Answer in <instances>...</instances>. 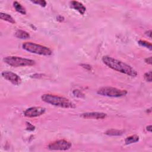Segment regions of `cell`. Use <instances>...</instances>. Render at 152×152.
I'll return each instance as SVG.
<instances>
[{"label": "cell", "mask_w": 152, "mask_h": 152, "mask_svg": "<svg viewBox=\"0 0 152 152\" xmlns=\"http://www.w3.org/2000/svg\"><path fill=\"white\" fill-rule=\"evenodd\" d=\"M2 76L7 80L11 82L14 85H19L22 83V78L15 73L11 71H6L2 73Z\"/></svg>", "instance_id": "obj_8"}, {"label": "cell", "mask_w": 152, "mask_h": 152, "mask_svg": "<svg viewBox=\"0 0 152 152\" xmlns=\"http://www.w3.org/2000/svg\"><path fill=\"white\" fill-rule=\"evenodd\" d=\"M102 61L111 69L131 77H136L137 72L128 64L109 56H104Z\"/></svg>", "instance_id": "obj_1"}, {"label": "cell", "mask_w": 152, "mask_h": 152, "mask_svg": "<svg viewBox=\"0 0 152 152\" xmlns=\"http://www.w3.org/2000/svg\"><path fill=\"white\" fill-rule=\"evenodd\" d=\"M13 6H14L15 10L18 12L20 13V14H24V15H25L26 14V11L25 8L18 1H14L13 3Z\"/></svg>", "instance_id": "obj_14"}, {"label": "cell", "mask_w": 152, "mask_h": 152, "mask_svg": "<svg viewBox=\"0 0 152 152\" xmlns=\"http://www.w3.org/2000/svg\"><path fill=\"white\" fill-rule=\"evenodd\" d=\"M43 102L63 108H75L76 105L69 99L51 94H44L41 96Z\"/></svg>", "instance_id": "obj_2"}, {"label": "cell", "mask_w": 152, "mask_h": 152, "mask_svg": "<svg viewBox=\"0 0 152 152\" xmlns=\"http://www.w3.org/2000/svg\"><path fill=\"white\" fill-rule=\"evenodd\" d=\"M145 62H146L147 64L151 65V57H148V58H146V59L145 60Z\"/></svg>", "instance_id": "obj_22"}, {"label": "cell", "mask_w": 152, "mask_h": 152, "mask_svg": "<svg viewBox=\"0 0 152 152\" xmlns=\"http://www.w3.org/2000/svg\"><path fill=\"white\" fill-rule=\"evenodd\" d=\"M72 146V144L65 140H60L50 143L48 147L50 150H67Z\"/></svg>", "instance_id": "obj_6"}, {"label": "cell", "mask_w": 152, "mask_h": 152, "mask_svg": "<svg viewBox=\"0 0 152 152\" xmlns=\"http://www.w3.org/2000/svg\"><path fill=\"white\" fill-rule=\"evenodd\" d=\"M139 44L142 46H144V47H146L147 48H148L150 50H151L152 49V46H151V44L150 43V42H148L146 41H142V40H140L139 41Z\"/></svg>", "instance_id": "obj_16"}, {"label": "cell", "mask_w": 152, "mask_h": 152, "mask_svg": "<svg viewBox=\"0 0 152 152\" xmlns=\"http://www.w3.org/2000/svg\"><path fill=\"white\" fill-rule=\"evenodd\" d=\"M139 141V137L137 136V135H133V136H131L127 137L125 140V143L127 145H128L132 143H137Z\"/></svg>", "instance_id": "obj_15"}, {"label": "cell", "mask_w": 152, "mask_h": 152, "mask_svg": "<svg viewBox=\"0 0 152 152\" xmlns=\"http://www.w3.org/2000/svg\"><path fill=\"white\" fill-rule=\"evenodd\" d=\"M26 128H27V130L33 131V130H35V126H33V125H32L30 123H27V127H26Z\"/></svg>", "instance_id": "obj_20"}, {"label": "cell", "mask_w": 152, "mask_h": 152, "mask_svg": "<svg viewBox=\"0 0 152 152\" xmlns=\"http://www.w3.org/2000/svg\"><path fill=\"white\" fill-rule=\"evenodd\" d=\"M144 79L148 82H151L152 81V77H151V71H150L144 74Z\"/></svg>", "instance_id": "obj_18"}, {"label": "cell", "mask_w": 152, "mask_h": 152, "mask_svg": "<svg viewBox=\"0 0 152 152\" xmlns=\"http://www.w3.org/2000/svg\"><path fill=\"white\" fill-rule=\"evenodd\" d=\"M15 36L16 38L20 39H27L30 36L27 32L22 30H18L15 33Z\"/></svg>", "instance_id": "obj_11"}, {"label": "cell", "mask_w": 152, "mask_h": 152, "mask_svg": "<svg viewBox=\"0 0 152 152\" xmlns=\"http://www.w3.org/2000/svg\"><path fill=\"white\" fill-rule=\"evenodd\" d=\"M151 34H152V32H151V30H148L147 32H146V35L150 39L151 38Z\"/></svg>", "instance_id": "obj_21"}, {"label": "cell", "mask_w": 152, "mask_h": 152, "mask_svg": "<svg viewBox=\"0 0 152 152\" xmlns=\"http://www.w3.org/2000/svg\"><path fill=\"white\" fill-rule=\"evenodd\" d=\"M97 94L107 97H120L125 96L127 91L125 90L119 89L112 87H104L97 90Z\"/></svg>", "instance_id": "obj_5"}, {"label": "cell", "mask_w": 152, "mask_h": 152, "mask_svg": "<svg viewBox=\"0 0 152 152\" xmlns=\"http://www.w3.org/2000/svg\"><path fill=\"white\" fill-rule=\"evenodd\" d=\"M22 48L29 53L40 55L49 56L53 54L52 50L48 47L33 42H25L22 45Z\"/></svg>", "instance_id": "obj_3"}, {"label": "cell", "mask_w": 152, "mask_h": 152, "mask_svg": "<svg viewBox=\"0 0 152 152\" xmlns=\"http://www.w3.org/2000/svg\"><path fill=\"white\" fill-rule=\"evenodd\" d=\"M33 4L39 5L42 7H45L46 6V2L44 0H36V1H32Z\"/></svg>", "instance_id": "obj_17"}, {"label": "cell", "mask_w": 152, "mask_h": 152, "mask_svg": "<svg viewBox=\"0 0 152 152\" xmlns=\"http://www.w3.org/2000/svg\"><path fill=\"white\" fill-rule=\"evenodd\" d=\"M4 61L8 65L14 67L33 66L36 63L34 60L14 56L6 57L4 59Z\"/></svg>", "instance_id": "obj_4"}, {"label": "cell", "mask_w": 152, "mask_h": 152, "mask_svg": "<svg viewBox=\"0 0 152 152\" xmlns=\"http://www.w3.org/2000/svg\"><path fill=\"white\" fill-rule=\"evenodd\" d=\"M45 112V109L42 107H31L27 109L24 112V115L26 117L35 118L42 115Z\"/></svg>", "instance_id": "obj_7"}, {"label": "cell", "mask_w": 152, "mask_h": 152, "mask_svg": "<svg viewBox=\"0 0 152 152\" xmlns=\"http://www.w3.org/2000/svg\"><path fill=\"white\" fill-rule=\"evenodd\" d=\"M0 18H1V20L8 22H9L11 24H15V20L12 18L11 15H10L8 14L1 13H0Z\"/></svg>", "instance_id": "obj_13"}, {"label": "cell", "mask_w": 152, "mask_h": 152, "mask_svg": "<svg viewBox=\"0 0 152 152\" xmlns=\"http://www.w3.org/2000/svg\"><path fill=\"white\" fill-rule=\"evenodd\" d=\"M146 130L147 131H149V132H151V125H148L147 127H146Z\"/></svg>", "instance_id": "obj_23"}, {"label": "cell", "mask_w": 152, "mask_h": 152, "mask_svg": "<svg viewBox=\"0 0 152 152\" xmlns=\"http://www.w3.org/2000/svg\"><path fill=\"white\" fill-rule=\"evenodd\" d=\"M124 131L116 129H111L105 132V134L110 136H120L124 134Z\"/></svg>", "instance_id": "obj_12"}, {"label": "cell", "mask_w": 152, "mask_h": 152, "mask_svg": "<svg viewBox=\"0 0 152 152\" xmlns=\"http://www.w3.org/2000/svg\"><path fill=\"white\" fill-rule=\"evenodd\" d=\"M70 7L78 11L80 14L81 15L84 14V13H85L86 11V8L84 7V6L83 4H81L78 1H71L70 3Z\"/></svg>", "instance_id": "obj_10"}, {"label": "cell", "mask_w": 152, "mask_h": 152, "mask_svg": "<svg viewBox=\"0 0 152 152\" xmlns=\"http://www.w3.org/2000/svg\"><path fill=\"white\" fill-rule=\"evenodd\" d=\"M73 95L78 97H84V95L80 90H75L73 91Z\"/></svg>", "instance_id": "obj_19"}, {"label": "cell", "mask_w": 152, "mask_h": 152, "mask_svg": "<svg viewBox=\"0 0 152 152\" xmlns=\"http://www.w3.org/2000/svg\"><path fill=\"white\" fill-rule=\"evenodd\" d=\"M106 114L103 112H86L82 113L80 116L84 119H92V120H103L106 117Z\"/></svg>", "instance_id": "obj_9"}]
</instances>
